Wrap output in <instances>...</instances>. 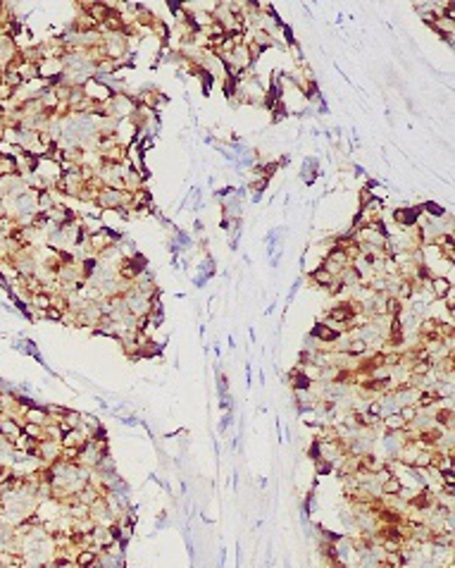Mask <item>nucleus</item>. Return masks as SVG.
Masks as SVG:
<instances>
[{
	"mask_svg": "<svg viewBox=\"0 0 455 568\" xmlns=\"http://www.w3.org/2000/svg\"><path fill=\"white\" fill-rule=\"evenodd\" d=\"M314 466H317V475H329L331 468H334L329 459H317V461H314Z\"/></svg>",
	"mask_w": 455,
	"mask_h": 568,
	"instance_id": "aec40b11",
	"label": "nucleus"
},
{
	"mask_svg": "<svg viewBox=\"0 0 455 568\" xmlns=\"http://www.w3.org/2000/svg\"><path fill=\"white\" fill-rule=\"evenodd\" d=\"M365 413H367L369 418H379L381 420V415H384V404H381V401H372V404H367Z\"/></svg>",
	"mask_w": 455,
	"mask_h": 568,
	"instance_id": "a211bd4d",
	"label": "nucleus"
},
{
	"mask_svg": "<svg viewBox=\"0 0 455 568\" xmlns=\"http://www.w3.org/2000/svg\"><path fill=\"white\" fill-rule=\"evenodd\" d=\"M5 514V502H2V497H0V516Z\"/></svg>",
	"mask_w": 455,
	"mask_h": 568,
	"instance_id": "5701e85b",
	"label": "nucleus"
},
{
	"mask_svg": "<svg viewBox=\"0 0 455 568\" xmlns=\"http://www.w3.org/2000/svg\"><path fill=\"white\" fill-rule=\"evenodd\" d=\"M429 289H432L434 298H441L444 301L446 296H448V291L453 289V282H451V277H432Z\"/></svg>",
	"mask_w": 455,
	"mask_h": 568,
	"instance_id": "423d86ee",
	"label": "nucleus"
},
{
	"mask_svg": "<svg viewBox=\"0 0 455 568\" xmlns=\"http://www.w3.org/2000/svg\"><path fill=\"white\" fill-rule=\"evenodd\" d=\"M343 351H346V356H365L369 351V344L365 341V339H350V341H346V346H343Z\"/></svg>",
	"mask_w": 455,
	"mask_h": 568,
	"instance_id": "9d476101",
	"label": "nucleus"
},
{
	"mask_svg": "<svg viewBox=\"0 0 455 568\" xmlns=\"http://www.w3.org/2000/svg\"><path fill=\"white\" fill-rule=\"evenodd\" d=\"M379 492L384 494V497H401V494H403L401 475H391L389 480H384V482H381V487H379Z\"/></svg>",
	"mask_w": 455,
	"mask_h": 568,
	"instance_id": "6e6552de",
	"label": "nucleus"
},
{
	"mask_svg": "<svg viewBox=\"0 0 455 568\" xmlns=\"http://www.w3.org/2000/svg\"><path fill=\"white\" fill-rule=\"evenodd\" d=\"M381 423H384V430H386V435H398V432H403L405 427H408V423L403 420L398 413H386V415H381Z\"/></svg>",
	"mask_w": 455,
	"mask_h": 568,
	"instance_id": "39448f33",
	"label": "nucleus"
},
{
	"mask_svg": "<svg viewBox=\"0 0 455 568\" xmlns=\"http://www.w3.org/2000/svg\"><path fill=\"white\" fill-rule=\"evenodd\" d=\"M439 482H441V485H455V470L453 468L441 470V473H439Z\"/></svg>",
	"mask_w": 455,
	"mask_h": 568,
	"instance_id": "412c9836",
	"label": "nucleus"
},
{
	"mask_svg": "<svg viewBox=\"0 0 455 568\" xmlns=\"http://www.w3.org/2000/svg\"><path fill=\"white\" fill-rule=\"evenodd\" d=\"M22 423H19L17 418H2V420H0V437L5 439L7 444H12L14 439L22 437Z\"/></svg>",
	"mask_w": 455,
	"mask_h": 568,
	"instance_id": "f257e3e1",
	"label": "nucleus"
},
{
	"mask_svg": "<svg viewBox=\"0 0 455 568\" xmlns=\"http://www.w3.org/2000/svg\"><path fill=\"white\" fill-rule=\"evenodd\" d=\"M434 425L436 427H453V408H439L434 415Z\"/></svg>",
	"mask_w": 455,
	"mask_h": 568,
	"instance_id": "4468645a",
	"label": "nucleus"
},
{
	"mask_svg": "<svg viewBox=\"0 0 455 568\" xmlns=\"http://www.w3.org/2000/svg\"><path fill=\"white\" fill-rule=\"evenodd\" d=\"M41 317H48V320H55V322H60V320H65V313L62 310H57L55 306H50L48 310H43V313H38Z\"/></svg>",
	"mask_w": 455,
	"mask_h": 568,
	"instance_id": "6ab92c4d",
	"label": "nucleus"
},
{
	"mask_svg": "<svg viewBox=\"0 0 455 568\" xmlns=\"http://www.w3.org/2000/svg\"><path fill=\"white\" fill-rule=\"evenodd\" d=\"M310 339H314V341H326V344H334V341H338L341 339V332H336V329H331L326 322H317L314 325V329L310 332Z\"/></svg>",
	"mask_w": 455,
	"mask_h": 568,
	"instance_id": "f03ea898",
	"label": "nucleus"
},
{
	"mask_svg": "<svg viewBox=\"0 0 455 568\" xmlns=\"http://www.w3.org/2000/svg\"><path fill=\"white\" fill-rule=\"evenodd\" d=\"M420 210H422V213H429L432 218H444V215H446V208H441L439 203H434V201H427V203H422V206H420Z\"/></svg>",
	"mask_w": 455,
	"mask_h": 568,
	"instance_id": "f3484780",
	"label": "nucleus"
},
{
	"mask_svg": "<svg viewBox=\"0 0 455 568\" xmlns=\"http://www.w3.org/2000/svg\"><path fill=\"white\" fill-rule=\"evenodd\" d=\"M441 492H444L446 497H453V494H455V485H441Z\"/></svg>",
	"mask_w": 455,
	"mask_h": 568,
	"instance_id": "4be33fe9",
	"label": "nucleus"
},
{
	"mask_svg": "<svg viewBox=\"0 0 455 568\" xmlns=\"http://www.w3.org/2000/svg\"><path fill=\"white\" fill-rule=\"evenodd\" d=\"M24 420L26 423H36V425H48V413H45V406L38 408V406H31L24 411Z\"/></svg>",
	"mask_w": 455,
	"mask_h": 568,
	"instance_id": "9b49d317",
	"label": "nucleus"
},
{
	"mask_svg": "<svg viewBox=\"0 0 455 568\" xmlns=\"http://www.w3.org/2000/svg\"><path fill=\"white\" fill-rule=\"evenodd\" d=\"M291 377H293L291 384H293V389H296V392H307V389L312 387V382H310V380H307V377H305L301 370H293Z\"/></svg>",
	"mask_w": 455,
	"mask_h": 568,
	"instance_id": "2eb2a0df",
	"label": "nucleus"
},
{
	"mask_svg": "<svg viewBox=\"0 0 455 568\" xmlns=\"http://www.w3.org/2000/svg\"><path fill=\"white\" fill-rule=\"evenodd\" d=\"M398 415H401L405 423H415V420H417V415H420V408H417L415 404H405V406L398 408Z\"/></svg>",
	"mask_w": 455,
	"mask_h": 568,
	"instance_id": "dca6fc26",
	"label": "nucleus"
},
{
	"mask_svg": "<svg viewBox=\"0 0 455 568\" xmlns=\"http://www.w3.org/2000/svg\"><path fill=\"white\" fill-rule=\"evenodd\" d=\"M26 557L22 552H0V566L2 568H24Z\"/></svg>",
	"mask_w": 455,
	"mask_h": 568,
	"instance_id": "0eeeda50",
	"label": "nucleus"
},
{
	"mask_svg": "<svg viewBox=\"0 0 455 568\" xmlns=\"http://www.w3.org/2000/svg\"><path fill=\"white\" fill-rule=\"evenodd\" d=\"M317 167H319V160H317L314 155L305 158V160H303V172H301V179H303V182H307V184H312L314 177H317Z\"/></svg>",
	"mask_w": 455,
	"mask_h": 568,
	"instance_id": "1a4fd4ad",
	"label": "nucleus"
},
{
	"mask_svg": "<svg viewBox=\"0 0 455 568\" xmlns=\"http://www.w3.org/2000/svg\"><path fill=\"white\" fill-rule=\"evenodd\" d=\"M448 568H453V566H448Z\"/></svg>",
	"mask_w": 455,
	"mask_h": 568,
	"instance_id": "b1692460",
	"label": "nucleus"
},
{
	"mask_svg": "<svg viewBox=\"0 0 455 568\" xmlns=\"http://www.w3.org/2000/svg\"><path fill=\"white\" fill-rule=\"evenodd\" d=\"M74 564L79 568H93L98 564V549L96 547H86V549H76Z\"/></svg>",
	"mask_w": 455,
	"mask_h": 568,
	"instance_id": "20e7f679",
	"label": "nucleus"
},
{
	"mask_svg": "<svg viewBox=\"0 0 455 568\" xmlns=\"http://www.w3.org/2000/svg\"><path fill=\"white\" fill-rule=\"evenodd\" d=\"M436 404H441V394L436 392L434 387H424V389H420L417 392V396H415V406L417 408H429V406H436Z\"/></svg>",
	"mask_w": 455,
	"mask_h": 568,
	"instance_id": "7ed1b4c3",
	"label": "nucleus"
},
{
	"mask_svg": "<svg viewBox=\"0 0 455 568\" xmlns=\"http://www.w3.org/2000/svg\"><path fill=\"white\" fill-rule=\"evenodd\" d=\"M307 277H310V280H312V282L317 284V286H324V289H329V284L334 282V277H331V275L326 273V268H324V265H317V268H314V270H312L310 275H307Z\"/></svg>",
	"mask_w": 455,
	"mask_h": 568,
	"instance_id": "f8f14e48",
	"label": "nucleus"
},
{
	"mask_svg": "<svg viewBox=\"0 0 455 568\" xmlns=\"http://www.w3.org/2000/svg\"><path fill=\"white\" fill-rule=\"evenodd\" d=\"M31 306L36 308L38 313L48 310V308L53 306V294H50V291H38V294H33L31 296Z\"/></svg>",
	"mask_w": 455,
	"mask_h": 568,
	"instance_id": "ddd939ff",
	"label": "nucleus"
}]
</instances>
